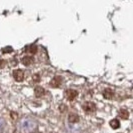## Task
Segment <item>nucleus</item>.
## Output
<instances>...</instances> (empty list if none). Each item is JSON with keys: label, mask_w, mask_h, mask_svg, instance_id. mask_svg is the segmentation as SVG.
<instances>
[{"label": "nucleus", "mask_w": 133, "mask_h": 133, "mask_svg": "<svg viewBox=\"0 0 133 133\" xmlns=\"http://www.w3.org/2000/svg\"><path fill=\"white\" fill-rule=\"evenodd\" d=\"M82 108H83V110L85 112H87V113H92V112L95 111L96 106H95V104L92 103V102H85V103H83Z\"/></svg>", "instance_id": "f257e3e1"}, {"label": "nucleus", "mask_w": 133, "mask_h": 133, "mask_svg": "<svg viewBox=\"0 0 133 133\" xmlns=\"http://www.w3.org/2000/svg\"><path fill=\"white\" fill-rule=\"evenodd\" d=\"M65 96H66V98L69 101H72L78 96V92L76 90H74V89H69L65 92Z\"/></svg>", "instance_id": "f03ea898"}, {"label": "nucleus", "mask_w": 133, "mask_h": 133, "mask_svg": "<svg viewBox=\"0 0 133 133\" xmlns=\"http://www.w3.org/2000/svg\"><path fill=\"white\" fill-rule=\"evenodd\" d=\"M61 84H62V77H61V76H58V75L53 77L52 80L50 81V85L52 87H54V88H58Z\"/></svg>", "instance_id": "7ed1b4c3"}, {"label": "nucleus", "mask_w": 133, "mask_h": 133, "mask_svg": "<svg viewBox=\"0 0 133 133\" xmlns=\"http://www.w3.org/2000/svg\"><path fill=\"white\" fill-rule=\"evenodd\" d=\"M13 77L16 81L20 82V81H22L23 78H24V72H23L22 70H20V69L15 70V71L13 72Z\"/></svg>", "instance_id": "20e7f679"}, {"label": "nucleus", "mask_w": 133, "mask_h": 133, "mask_svg": "<svg viewBox=\"0 0 133 133\" xmlns=\"http://www.w3.org/2000/svg\"><path fill=\"white\" fill-rule=\"evenodd\" d=\"M34 62V58L32 56H25V57H23V59H22V63L25 65V66H30V65H32Z\"/></svg>", "instance_id": "39448f33"}, {"label": "nucleus", "mask_w": 133, "mask_h": 133, "mask_svg": "<svg viewBox=\"0 0 133 133\" xmlns=\"http://www.w3.org/2000/svg\"><path fill=\"white\" fill-rule=\"evenodd\" d=\"M103 96L105 99H111L114 96V92L111 88H106L104 91H103Z\"/></svg>", "instance_id": "423d86ee"}, {"label": "nucleus", "mask_w": 133, "mask_h": 133, "mask_svg": "<svg viewBox=\"0 0 133 133\" xmlns=\"http://www.w3.org/2000/svg\"><path fill=\"white\" fill-rule=\"evenodd\" d=\"M34 94H35L36 97H42V96L45 94V90H44V88H42V87L37 86V87H35V89H34Z\"/></svg>", "instance_id": "0eeeda50"}, {"label": "nucleus", "mask_w": 133, "mask_h": 133, "mask_svg": "<svg viewBox=\"0 0 133 133\" xmlns=\"http://www.w3.org/2000/svg\"><path fill=\"white\" fill-rule=\"evenodd\" d=\"M68 120L70 123H77L79 121V116L75 113H71L68 116Z\"/></svg>", "instance_id": "6e6552de"}, {"label": "nucleus", "mask_w": 133, "mask_h": 133, "mask_svg": "<svg viewBox=\"0 0 133 133\" xmlns=\"http://www.w3.org/2000/svg\"><path fill=\"white\" fill-rule=\"evenodd\" d=\"M119 116L122 119H128V118H129V112L127 111L126 109L122 108V109L119 110Z\"/></svg>", "instance_id": "1a4fd4ad"}, {"label": "nucleus", "mask_w": 133, "mask_h": 133, "mask_svg": "<svg viewBox=\"0 0 133 133\" xmlns=\"http://www.w3.org/2000/svg\"><path fill=\"white\" fill-rule=\"evenodd\" d=\"M110 126L112 127L113 129H117V128H119V126H120L119 120H117V119L111 120V121H110Z\"/></svg>", "instance_id": "9d476101"}, {"label": "nucleus", "mask_w": 133, "mask_h": 133, "mask_svg": "<svg viewBox=\"0 0 133 133\" xmlns=\"http://www.w3.org/2000/svg\"><path fill=\"white\" fill-rule=\"evenodd\" d=\"M37 49H38V47L33 44V45H31V46L28 47L27 52H29V53H31V54H35L36 52H37Z\"/></svg>", "instance_id": "9b49d317"}, {"label": "nucleus", "mask_w": 133, "mask_h": 133, "mask_svg": "<svg viewBox=\"0 0 133 133\" xmlns=\"http://www.w3.org/2000/svg\"><path fill=\"white\" fill-rule=\"evenodd\" d=\"M6 61H5V60H3V59H1V58H0V69H1V68H4V67L6 66Z\"/></svg>", "instance_id": "f8f14e48"}, {"label": "nucleus", "mask_w": 133, "mask_h": 133, "mask_svg": "<svg viewBox=\"0 0 133 133\" xmlns=\"http://www.w3.org/2000/svg\"><path fill=\"white\" fill-rule=\"evenodd\" d=\"M33 81L34 82H39L40 81V75L39 74H34L33 75Z\"/></svg>", "instance_id": "ddd939ff"}]
</instances>
